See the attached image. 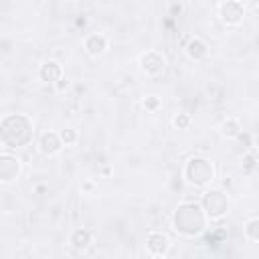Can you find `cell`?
Returning <instances> with one entry per match:
<instances>
[{
  "label": "cell",
  "mask_w": 259,
  "mask_h": 259,
  "mask_svg": "<svg viewBox=\"0 0 259 259\" xmlns=\"http://www.w3.org/2000/svg\"><path fill=\"white\" fill-rule=\"evenodd\" d=\"M146 249L150 255L154 257H160V255H166L168 249H170V239L162 233H150L146 237Z\"/></svg>",
  "instance_id": "4"
},
{
  "label": "cell",
  "mask_w": 259,
  "mask_h": 259,
  "mask_svg": "<svg viewBox=\"0 0 259 259\" xmlns=\"http://www.w3.org/2000/svg\"><path fill=\"white\" fill-rule=\"evenodd\" d=\"M158 105H160V101H158V97H154V95H150V97L144 99V107H146V109H156Z\"/></svg>",
  "instance_id": "14"
},
{
  "label": "cell",
  "mask_w": 259,
  "mask_h": 259,
  "mask_svg": "<svg viewBox=\"0 0 259 259\" xmlns=\"http://www.w3.org/2000/svg\"><path fill=\"white\" fill-rule=\"evenodd\" d=\"M162 69H164V59H158L156 63H152V61H150V53L142 57V71H144L146 75H156V73H160Z\"/></svg>",
  "instance_id": "11"
},
{
  "label": "cell",
  "mask_w": 259,
  "mask_h": 259,
  "mask_svg": "<svg viewBox=\"0 0 259 259\" xmlns=\"http://www.w3.org/2000/svg\"><path fill=\"white\" fill-rule=\"evenodd\" d=\"M204 208H206V214L210 219L221 217L227 210V198H225V194L219 192V190L206 192V196H204Z\"/></svg>",
  "instance_id": "3"
},
{
  "label": "cell",
  "mask_w": 259,
  "mask_h": 259,
  "mask_svg": "<svg viewBox=\"0 0 259 259\" xmlns=\"http://www.w3.org/2000/svg\"><path fill=\"white\" fill-rule=\"evenodd\" d=\"M105 49H107V40H105V36H101V34H91V36L85 38V51H87L91 57L101 55Z\"/></svg>",
  "instance_id": "7"
},
{
  "label": "cell",
  "mask_w": 259,
  "mask_h": 259,
  "mask_svg": "<svg viewBox=\"0 0 259 259\" xmlns=\"http://www.w3.org/2000/svg\"><path fill=\"white\" fill-rule=\"evenodd\" d=\"M91 243V233L87 231V229H77V231H73L71 233V245L75 247V249H85L87 245Z\"/></svg>",
  "instance_id": "8"
},
{
  "label": "cell",
  "mask_w": 259,
  "mask_h": 259,
  "mask_svg": "<svg viewBox=\"0 0 259 259\" xmlns=\"http://www.w3.org/2000/svg\"><path fill=\"white\" fill-rule=\"evenodd\" d=\"M239 130H241V125H239V121H235V119H225V121L221 123V132H223V136H227V138L239 136Z\"/></svg>",
  "instance_id": "12"
},
{
  "label": "cell",
  "mask_w": 259,
  "mask_h": 259,
  "mask_svg": "<svg viewBox=\"0 0 259 259\" xmlns=\"http://www.w3.org/2000/svg\"><path fill=\"white\" fill-rule=\"evenodd\" d=\"M40 77L45 81H57L61 77V65L55 63V61H47L42 65V69H40Z\"/></svg>",
  "instance_id": "9"
},
{
  "label": "cell",
  "mask_w": 259,
  "mask_h": 259,
  "mask_svg": "<svg viewBox=\"0 0 259 259\" xmlns=\"http://www.w3.org/2000/svg\"><path fill=\"white\" fill-rule=\"evenodd\" d=\"M186 176H188V182H190V184L200 186V184L212 180V166H210L206 160L192 158V160L186 164Z\"/></svg>",
  "instance_id": "2"
},
{
  "label": "cell",
  "mask_w": 259,
  "mask_h": 259,
  "mask_svg": "<svg viewBox=\"0 0 259 259\" xmlns=\"http://www.w3.org/2000/svg\"><path fill=\"white\" fill-rule=\"evenodd\" d=\"M245 235H247L251 241H259V219L247 221V225H245Z\"/></svg>",
  "instance_id": "13"
},
{
  "label": "cell",
  "mask_w": 259,
  "mask_h": 259,
  "mask_svg": "<svg viewBox=\"0 0 259 259\" xmlns=\"http://www.w3.org/2000/svg\"><path fill=\"white\" fill-rule=\"evenodd\" d=\"M61 146H63V140H61V136H57V134H45V136L40 138V152L47 154V156L57 154V152L61 150Z\"/></svg>",
  "instance_id": "6"
},
{
  "label": "cell",
  "mask_w": 259,
  "mask_h": 259,
  "mask_svg": "<svg viewBox=\"0 0 259 259\" xmlns=\"http://www.w3.org/2000/svg\"><path fill=\"white\" fill-rule=\"evenodd\" d=\"M61 140H63L65 144H71V142L75 140V132H73V130H63V132H61Z\"/></svg>",
  "instance_id": "15"
},
{
  "label": "cell",
  "mask_w": 259,
  "mask_h": 259,
  "mask_svg": "<svg viewBox=\"0 0 259 259\" xmlns=\"http://www.w3.org/2000/svg\"><path fill=\"white\" fill-rule=\"evenodd\" d=\"M186 55L190 59H202V57H206V45L202 40H198V38H192L186 45Z\"/></svg>",
  "instance_id": "10"
},
{
  "label": "cell",
  "mask_w": 259,
  "mask_h": 259,
  "mask_svg": "<svg viewBox=\"0 0 259 259\" xmlns=\"http://www.w3.org/2000/svg\"><path fill=\"white\" fill-rule=\"evenodd\" d=\"M174 125L176 127H186L188 125V115H184V113L182 115H176L174 117Z\"/></svg>",
  "instance_id": "16"
},
{
  "label": "cell",
  "mask_w": 259,
  "mask_h": 259,
  "mask_svg": "<svg viewBox=\"0 0 259 259\" xmlns=\"http://www.w3.org/2000/svg\"><path fill=\"white\" fill-rule=\"evenodd\" d=\"M83 190L91 192V190H93V184H91V182H83Z\"/></svg>",
  "instance_id": "17"
},
{
  "label": "cell",
  "mask_w": 259,
  "mask_h": 259,
  "mask_svg": "<svg viewBox=\"0 0 259 259\" xmlns=\"http://www.w3.org/2000/svg\"><path fill=\"white\" fill-rule=\"evenodd\" d=\"M221 18L227 22V24H237L241 18H243V6L235 0H229L221 6Z\"/></svg>",
  "instance_id": "5"
},
{
  "label": "cell",
  "mask_w": 259,
  "mask_h": 259,
  "mask_svg": "<svg viewBox=\"0 0 259 259\" xmlns=\"http://www.w3.org/2000/svg\"><path fill=\"white\" fill-rule=\"evenodd\" d=\"M174 229L182 235H198L204 229V214L198 204H180L174 214Z\"/></svg>",
  "instance_id": "1"
}]
</instances>
